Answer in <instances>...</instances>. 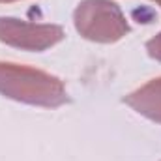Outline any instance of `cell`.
I'll use <instances>...</instances> for the list:
<instances>
[{
	"instance_id": "1",
	"label": "cell",
	"mask_w": 161,
	"mask_h": 161,
	"mask_svg": "<svg viewBox=\"0 0 161 161\" xmlns=\"http://www.w3.org/2000/svg\"><path fill=\"white\" fill-rule=\"evenodd\" d=\"M64 38L60 26H34L17 19H0V40L26 49L41 51Z\"/></svg>"
}]
</instances>
